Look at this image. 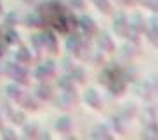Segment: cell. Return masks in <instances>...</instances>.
<instances>
[{"label":"cell","mask_w":158,"mask_h":140,"mask_svg":"<svg viewBox=\"0 0 158 140\" xmlns=\"http://www.w3.org/2000/svg\"><path fill=\"white\" fill-rule=\"evenodd\" d=\"M137 93L144 100H151L155 95H158V76H149L146 80L137 81Z\"/></svg>","instance_id":"4"},{"label":"cell","mask_w":158,"mask_h":140,"mask_svg":"<svg viewBox=\"0 0 158 140\" xmlns=\"http://www.w3.org/2000/svg\"><path fill=\"white\" fill-rule=\"evenodd\" d=\"M23 131H21V135L24 138H37L38 137V125L37 123H23Z\"/></svg>","instance_id":"27"},{"label":"cell","mask_w":158,"mask_h":140,"mask_svg":"<svg viewBox=\"0 0 158 140\" xmlns=\"http://www.w3.org/2000/svg\"><path fill=\"white\" fill-rule=\"evenodd\" d=\"M70 78L75 81V85H82V83H85V80H87V75H85L84 68L77 66V68H75V69L70 73Z\"/></svg>","instance_id":"30"},{"label":"cell","mask_w":158,"mask_h":140,"mask_svg":"<svg viewBox=\"0 0 158 140\" xmlns=\"http://www.w3.org/2000/svg\"><path fill=\"white\" fill-rule=\"evenodd\" d=\"M110 126H111L113 133H118V135H123V133H125V121H123L120 116L110 118Z\"/></svg>","instance_id":"28"},{"label":"cell","mask_w":158,"mask_h":140,"mask_svg":"<svg viewBox=\"0 0 158 140\" xmlns=\"http://www.w3.org/2000/svg\"><path fill=\"white\" fill-rule=\"evenodd\" d=\"M21 2H23L24 5H33L35 2H37V0H21Z\"/></svg>","instance_id":"41"},{"label":"cell","mask_w":158,"mask_h":140,"mask_svg":"<svg viewBox=\"0 0 158 140\" xmlns=\"http://www.w3.org/2000/svg\"><path fill=\"white\" fill-rule=\"evenodd\" d=\"M7 47H9V45H7V43L2 40V38H0V59H2L5 54H7Z\"/></svg>","instance_id":"38"},{"label":"cell","mask_w":158,"mask_h":140,"mask_svg":"<svg viewBox=\"0 0 158 140\" xmlns=\"http://www.w3.org/2000/svg\"><path fill=\"white\" fill-rule=\"evenodd\" d=\"M4 128V121H2V114H0V130Z\"/></svg>","instance_id":"43"},{"label":"cell","mask_w":158,"mask_h":140,"mask_svg":"<svg viewBox=\"0 0 158 140\" xmlns=\"http://www.w3.org/2000/svg\"><path fill=\"white\" fill-rule=\"evenodd\" d=\"M4 24H5V28H14L18 24V14L14 10H9V12L4 14Z\"/></svg>","instance_id":"32"},{"label":"cell","mask_w":158,"mask_h":140,"mask_svg":"<svg viewBox=\"0 0 158 140\" xmlns=\"http://www.w3.org/2000/svg\"><path fill=\"white\" fill-rule=\"evenodd\" d=\"M122 5H125V7H132V5H135V2L137 0H118Z\"/></svg>","instance_id":"39"},{"label":"cell","mask_w":158,"mask_h":140,"mask_svg":"<svg viewBox=\"0 0 158 140\" xmlns=\"http://www.w3.org/2000/svg\"><path fill=\"white\" fill-rule=\"evenodd\" d=\"M33 95H35L38 100L47 102V100H52L54 92H52V87L49 83H38V87L35 88V93H33Z\"/></svg>","instance_id":"17"},{"label":"cell","mask_w":158,"mask_h":140,"mask_svg":"<svg viewBox=\"0 0 158 140\" xmlns=\"http://www.w3.org/2000/svg\"><path fill=\"white\" fill-rule=\"evenodd\" d=\"M30 45H31V56L33 59H40L44 52V47H42V40H40V35H31L30 37Z\"/></svg>","instance_id":"26"},{"label":"cell","mask_w":158,"mask_h":140,"mask_svg":"<svg viewBox=\"0 0 158 140\" xmlns=\"http://www.w3.org/2000/svg\"><path fill=\"white\" fill-rule=\"evenodd\" d=\"M96 43H98V49L101 52H104V54H111V52H115V42H113V38L110 37V33L106 31H98L96 33Z\"/></svg>","instance_id":"9"},{"label":"cell","mask_w":158,"mask_h":140,"mask_svg":"<svg viewBox=\"0 0 158 140\" xmlns=\"http://www.w3.org/2000/svg\"><path fill=\"white\" fill-rule=\"evenodd\" d=\"M122 56H123V57H129V59H132V57H137V56H139V43L127 40L125 45L122 47Z\"/></svg>","instance_id":"25"},{"label":"cell","mask_w":158,"mask_h":140,"mask_svg":"<svg viewBox=\"0 0 158 140\" xmlns=\"http://www.w3.org/2000/svg\"><path fill=\"white\" fill-rule=\"evenodd\" d=\"M78 102H80V99H78V93L77 92H61L59 95L54 99L56 107L61 109V111H71V109H75L78 106Z\"/></svg>","instance_id":"5"},{"label":"cell","mask_w":158,"mask_h":140,"mask_svg":"<svg viewBox=\"0 0 158 140\" xmlns=\"http://www.w3.org/2000/svg\"><path fill=\"white\" fill-rule=\"evenodd\" d=\"M94 4V7L101 12V14H104V16H110L113 12V5H111V2L110 0H90Z\"/></svg>","instance_id":"29"},{"label":"cell","mask_w":158,"mask_h":140,"mask_svg":"<svg viewBox=\"0 0 158 140\" xmlns=\"http://www.w3.org/2000/svg\"><path fill=\"white\" fill-rule=\"evenodd\" d=\"M37 138H51V135H49V131H38V137Z\"/></svg>","instance_id":"40"},{"label":"cell","mask_w":158,"mask_h":140,"mask_svg":"<svg viewBox=\"0 0 158 140\" xmlns=\"http://www.w3.org/2000/svg\"><path fill=\"white\" fill-rule=\"evenodd\" d=\"M56 73H57L56 62L52 61V59H47V61H44L40 66L35 68L33 76H35V80H37L38 83H49L51 80L56 78Z\"/></svg>","instance_id":"3"},{"label":"cell","mask_w":158,"mask_h":140,"mask_svg":"<svg viewBox=\"0 0 158 140\" xmlns=\"http://www.w3.org/2000/svg\"><path fill=\"white\" fill-rule=\"evenodd\" d=\"M23 93H24V92H23V88H21V85L14 83V81L5 87V95H7V99H9V100H14V102H18Z\"/></svg>","instance_id":"24"},{"label":"cell","mask_w":158,"mask_h":140,"mask_svg":"<svg viewBox=\"0 0 158 140\" xmlns=\"http://www.w3.org/2000/svg\"><path fill=\"white\" fill-rule=\"evenodd\" d=\"M141 138H146V140H158V125L144 126L143 133H141Z\"/></svg>","instance_id":"31"},{"label":"cell","mask_w":158,"mask_h":140,"mask_svg":"<svg viewBox=\"0 0 158 140\" xmlns=\"http://www.w3.org/2000/svg\"><path fill=\"white\" fill-rule=\"evenodd\" d=\"M2 111H4V114H5L7 118H10V116H12V112H14L16 109L10 106L9 100H2Z\"/></svg>","instance_id":"36"},{"label":"cell","mask_w":158,"mask_h":140,"mask_svg":"<svg viewBox=\"0 0 158 140\" xmlns=\"http://www.w3.org/2000/svg\"><path fill=\"white\" fill-rule=\"evenodd\" d=\"M57 88L61 90V92H77V85H75V81L70 78V75H63L57 78Z\"/></svg>","instance_id":"23"},{"label":"cell","mask_w":158,"mask_h":140,"mask_svg":"<svg viewBox=\"0 0 158 140\" xmlns=\"http://www.w3.org/2000/svg\"><path fill=\"white\" fill-rule=\"evenodd\" d=\"M2 40H4L7 45H19L21 43V37H19V33L16 28H5L2 29Z\"/></svg>","instance_id":"20"},{"label":"cell","mask_w":158,"mask_h":140,"mask_svg":"<svg viewBox=\"0 0 158 140\" xmlns=\"http://www.w3.org/2000/svg\"><path fill=\"white\" fill-rule=\"evenodd\" d=\"M144 35L148 37V40L153 45L158 47V23H156V19H155V16H151V19L148 21V26H146Z\"/></svg>","instance_id":"19"},{"label":"cell","mask_w":158,"mask_h":140,"mask_svg":"<svg viewBox=\"0 0 158 140\" xmlns=\"http://www.w3.org/2000/svg\"><path fill=\"white\" fill-rule=\"evenodd\" d=\"M66 52L70 54L71 57L78 59V61H87L90 57V40L85 38L84 35H73L71 33L68 40H66Z\"/></svg>","instance_id":"1"},{"label":"cell","mask_w":158,"mask_h":140,"mask_svg":"<svg viewBox=\"0 0 158 140\" xmlns=\"http://www.w3.org/2000/svg\"><path fill=\"white\" fill-rule=\"evenodd\" d=\"M2 138L4 140H18V133L14 130H10V128H2Z\"/></svg>","instance_id":"35"},{"label":"cell","mask_w":158,"mask_h":140,"mask_svg":"<svg viewBox=\"0 0 158 140\" xmlns=\"http://www.w3.org/2000/svg\"><path fill=\"white\" fill-rule=\"evenodd\" d=\"M84 102L87 104L90 109H94V111H101L102 109V99H101V95L98 93L96 88L85 90L84 92Z\"/></svg>","instance_id":"10"},{"label":"cell","mask_w":158,"mask_h":140,"mask_svg":"<svg viewBox=\"0 0 158 140\" xmlns=\"http://www.w3.org/2000/svg\"><path fill=\"white\" fill-rule=\"evenodd\" d=\"M18 104L24 111H38V99L31 93H23L21 99L18 100Z\"/></svg>","instance_id":"15"},{"label":"cell","mask_w":158,"mask_h":140,"mask_svg":"<svg viewBox=\"0 0 158 140\" xmlns=\"http://www.w3.org/2000/svg\"><path fill=\"white\" fill-rule=\"evenodd\" d=\"M40 40H42V47L45 52H49L52 56L59 52V42H57L56 33L52 31V29H44L40 33Z\"/></svg>","instance_id":"8"},{"label":"cell","mask_w":158,"mask_h":140,"mask_svg":"<svg viewBox=\"0 0 158 140\" xmlns=\"http://www.w3.org/2000/svg\"><path fill=\"white\" fill-rule=\"evenodd\" d=\"M61 68H63V71H64V75H70L71 71L77 68V64H75V61H73V57H71V56L64 57V59L61 61Z\"/></svg>","instance_id":"33"},{"label":"cell","mask_w":158,"mask_h":140,"mask_svg":"<svg viewBox=\"0 0 158 140\" xmlns=\"http://www.w3.org/2000/svg\"><path fill=\"white\" fill-rule=\"evenodd\" d=\"M24 26L26 28H42V26H45V21H44L42 14L38 10H35L24 18Z\"/></svg>","instance_id":"18"},{"label":"cell","mask_w":158,"mask_h":140,"mask_svg":"<svg viewBox=\"0 0 158 140\" xmlns=\"http://www.w3.org/2000/svg\"><path fill=\"white\" fill-rule=\"evenodd\" d=\"M113 31L118 38H123L125 40L127 35H129V18H127L125 12H116L113 16Z\"/></svg>","instance_id":"7"},{"label":"cell","mask_w":158,"mask_h":140,"mask_svg":"<svg viewBox=\"0 0 158 140\" xmlns=\"http://www.w3.org/2000/svg\"><path fill=\"white\" fill-rule=\"evenodd\" d=\"M73 10H84L85 9V0H68Z\"/></svg>","instance_id":"37"},{"label":"cell","mask_w":158,"mask_h":140,"mask_svg":"<svg viewBox=\"0 0 158 140\" xmlns=\"http://www.w3.org/2000/svg\"><path fill=\"white\" fill-rule=\"evenodd\" d=\"M0 16H4V4H2V0H0Z\"/></svg>","instance_id":"42"},{"label":"cell","mask_w":158,"mask_h":140,"mask_svg":"<svg viewBox=\"0 0 158 140\" xmlns=\"http://www.w3.org/2000/svg\"><path fill=\"white\" fill-rule=\"evenodd\" d=\"M9 119H10L12 123H14V125L21 126L24 121H26V116H24V111H14V112H12V116H10Z\"/></svg>","instance_id":"34"},{"label":"cell","mask_w":158,"mask_h":140,"mask_svg":"<svg viewBox=\"0 0 158 140\" xmlns=\"http://www.w3.org/2000/svg\"><path fill=\"white\" fill-rule=\"evenodd\" d=\"M135 114H137V107H135V104L134 102H127V104L122 106L120 114H118V116H120L125 123H129V121H132V119L135 118Z\"/></svg>","instance_id":"22"},{"label":"cell","mask_w":158,"mask_h":140,"mask_svg":"<svg viewBox=\"0 0 158 140\" xmlns=\"http://www.w3.org/2000/svg\"><path fill=\"white\" fill-rule=\"evenodd\" d=\"M89 138L92 140H113L115 137H113V131L108 128L106 125H96L90 130V133H89Z\"/></svg>","instance_id":"12"},{"label":"cell","mask_w":158,"mask_h":140,"mask_svg":"<svg viewBox=\"0 0 158 140\" xmlns=\"http://www.w3.org/2000/svg\"><path fill=\"white\" fill-rule=\"evenodd\" d=\"M77 28H80L82 35H84L85 38H89V40H92V38L96 37V33L99 31L96 21H94L90 16H87V14H82L78 18V26H77Z\"/></svg>","instance_id":"6"},{"label":"cell","mask_w":158,"mask_h":140,"mask_svg":"<svg viewBox=\"0 0 158 140\" xmlns=\"http://www.w3.org/2000/svg\"><path fill=\"white\" fill-rule=\"evenodd\" d=\"M54 128H56V131H59L63 135H70L71 130H73V119L70 116H61L56 119Z\"/></svg>","instance_id":"14"},{"label":"cell","mask_w":158,"mask_h":140,"mask_svg":"<svg viewBox=\"0 0 158 140\" xmlns=\"http://www.w3.org/2000/svg\"><path fill=\"white\" fill-rule=\"evenodd\" d=\"M2 75L9 76L14 83L21 85V87H24V85H28L30 81V73L28 69H26V66L19 64V62L16 61H10V62H5L4 66H2Z\"/></svg>","instance_id":"2"},{"label":"cell","mask_w":158,"mask_h":140,"mask_svg":"<svg viewBox=\"0 0 158 140\" xmlns=\"http://www.w3.org/2000/svg\"><path fill=\"white\" fill-rule=\"evenodd\" d=\"M141 123H143V126L158 125V114H156V109L153 106L143 107V111H141Z\"/></svg>","instance_id":"13"},{"label":"cell","mask_w":158,"mask_h":140,"mask_svg":"<svg viewBox=\"0 0 158 140\" xmlns=\"http://www.w3.org/2000/svg\"><path fill=\"white\" fill-rule=\"evenodd\" d=\"M106 88L110 90V93H111V95H115V97H120L122 93H125V90H127V81L120 76V78H115V80H113V81L108 85Z\"/></svg>","instance_id":"21"},{"label":"cell","mask_w":158,"mask_h":140,"mask_svg":"<svg viewBox=\"0 0 158 140\" xmlns=\"http://www.w3.org/2000/svg\"><path fill=\"white\" fill-rule=\"evenodd\" d=\"M0 76H2V64H0Z\"/></svg>","instance_id":"44"},{"label":"cell","mask_w":158,"mask_h":140,"mask_svg":"<svg viewBox=\"0 0 158 140\" xmlns=\"http://www.w3.org/2000/svg\"><path fill=\"white\" fill-rule=\"evenodd\" d=\"M146 26H148V21L141 14H132L129 18V33H135L141 37L146 31Z\"/></svg>","instance_id":"11"},{"label":"cell","mask_w":158,"mask_h":140,"mask_svg":"<svg viewBox=\"0 0 158 140\" xmlns=\"http://www.w3.org/2000/svg\"><path fill=\"white\" fill-rule=\"evenodd\" d=\"M14 61H16V62H19V64H23V66L31 64V61H33L31 50H30L28 47L21 45V47L18 49V50L14 52Z\"/></svg>","instance_id":"16"}]
</instances>
